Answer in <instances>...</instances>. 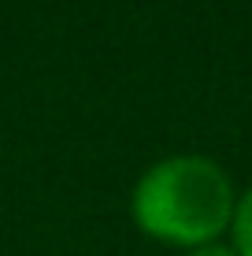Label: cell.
Instances as JSON below:
<instances>
[{
  "label": "cell",
  "mask_w": 252,
  "mask_h": 256,
  "mask_svg": "<svg viewBox=\"0 0 252 256\" xmlns=\"http://www.w3.org/2000/svg\"><path fill=\"white\" fill-rule=\"evenodd\" d=\"M234 212L230 178L204 156H171L152 164L134 186V219L156 238L182 245L208 242Z\"/></svg>",
  "instance_id": "cell-1"
},
{
  "label": "cell",
  "mask_w": 252,
  "mask_h": 256,
  "mask_svg": "<svg viewBox=\"0 0 252 256\" xmlns=\"http://www.w3.org/2000/svg\"><path fill=\"white\" fill-rule=\"evenodd\" d=\"M189 256H234V252L223 249V245H201V249H193Z\"/></svg>",
  "instance_id": "cell-3"
},
{
  "label": "cell",
  "mask_w": 252,
  "mask_h": 256,
  "mask_svg": "<svg viewBox=\"0 0 252 256\" xmlns=\"http://www.w3.org/2000/svg\"><path fill=\"white\" fill-rule=\"evenodd\" d=\"M234 242H238L241 256H252V190L245 193V200L234 212Z\"/></svg>",
  "instance_id": "cell-2"
}]
</instances>
